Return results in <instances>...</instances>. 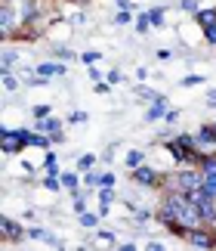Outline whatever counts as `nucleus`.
I'll return each mask as SVG.
<instances>
[{
  "label": "nucleus",
  "mask_w": 216,
  "mask_h": 251,
  "mask_svg": "<svg viewBox=\"0 0 216 251\" xmlns=\"http://www.w3.org/2000/svg\"><path fill=\"white\" fill-rule=\"evenodd\" d=\"M117 3V9H130V0H114Z\"/></svg>",
  "instance_id": "obj_48"
},
{
  "label": "nucleus",
  "mask_w": 216,
  "mask_h": 251,
  "mask_svg": "<svg viewBox=\"0 0 216 251\" xmlns=\"http://www.w3.org/2000/svg\"><path fill=\"white\" fill-rule=\"evenodd\" d=\"M158 59H164V62L173 59V50H158Z\"/></svg>",
  "instance_id": "obj_47"
},
{
  "label": "nucleus",
  "mask_w": 216,
  "mask_h": 251,
  "mask_svg": "<svg viewBox=\"0 0 216 251\" xmlns=\"http://www.w3.org/2000/svg\"><path fill=\"white\" fill-rule=\"evenodd\" d=\"M59 143H65V130H56L53 133V146H59Z\"/></svg>",
  "instance_id": "obj_44"
},
{
  "label": "nucleus",
  "mask_w": 216,
  "mask_h": 251,
  "mask_svg": "<svg viewBox=\"0 0 216 251\" xmlns=\"http://www.w3.org/2000/svg\"><path fill=\"white\" fill-rule=\"evenodd\" d=\"M81 59H84V65H96V62L102 59V53H99V50H86V53L81 56Z\"/></svg>",
  "instance_id": "obj_30"
},
{
  "label": "nucleus",
  "mask_w": 216,
  "mask_h": 251,
  "mask_svg": "<svg viewBox=\"0 0 216 251\" xmlns=\"http://www.w3.org/2000/svg\"><path fill=\"white\" fill-rule=\"evenodd\" d=\"M34 130H41V133H50V137H53L56 130H62V121H59V118H53V115H50V118H34Z\"/></svg>",
  "instance_id": "obj_11"
},
{
  "label": "nucleus",
  "mask_w": 216,
  "mask_h": 251,
  "mask_svg": "<svg viewBox=\"0 0 216 251\" xmlns=\"http://www.w3.org/2000/svg\"><path fill=\"white\" fill-rule=\"evenodd\" d=\"M96 168V155H90V152H86V155H81V158H77V171H93Z\"/></svg>",
  "instance_id": "obj_25"
},
{
  "label": "nucleus",
  "mask_w": 216,
  "mask_h": 251,
  "mask_svg": "<svg viewBox=\"0 0 216 251\" xmlns=\"http://www.w3.org/2000/svg\"><path fill=\"white\" fill-rule=\"evenodd\" d=\"M53 56L62 59V62H74V50H71V47H53Z\"/></svg>",
  "instance_id": "obj_23"
},
{
  "label": "nucleus",
  "mask_w": 216,
  "mask_h": 251,
  "mask_svg": "<svg viewBox=\"0 0 216 251\" xmlns=\"http://www.w3.org/2000/svg\"><path fill=\"white\" fill-rule=\"evenodd\" d=\"M201 31H204V41L210 47H216V25H207V28H201Z\"/></svg>",
  "instance_id": "obj_33"
},
{
  "label": "nucleus",
  "mask_w": 216,
  "mask_h": 251,
  "mask_svg": "<svg viewBox=\"0 0 216 251\" xmlns=\"http://www.w3.org/2000/svg\"><path fill=\"white\" fill-rule=\"evenodd\" d=\"M96 196H99V201H102L105 208H111V205H114V196H117V192H114V186H99V189H96Z\"/></svg>",
  "instance_id": "obj_17"
},
{
  "label": "nucleus",
  "mask_w": 216,
  "mask_h": 251,
  "mask_svg": "<svg viewBox=\"0 0 216 251\" xmlns=\"http://www.w3.org/2000/svg\"><path fill=\"white\" fill-rule=\"evenodd\" d=\"M198 84H204V75H185L182 78V87H198Z\"/></svg>",
  "instance_id": "obj_32"
},
{
  "label": "nucleus",
  "mask_w": 216,
  "mask_h": 251,
  "mask_svg": "<svg viewBox=\"0 0 216 251\" xmlns=\"http://www.w3.org/2000/svg\"><path fill=\"white\" fill-rule=\"evenodd\" d=\"M74 201H71V208H74V214H84L86 211V192H71Z\"/></svg>",
  "instance_id": "obj_24"
},
{
  "label": "nucleus",
  "mask_w": 216,
  "mask_h": 251,
  "mask_svg": "<svg viewBox=\"0 0 216 251\" xmlns=\"http://www.w3.org/2000/svg\"><path fill=\"white\" fill-rule=\"evenodd\" d=\"M34 72L41 75V78H50L53 81V78H65V75H68V65L62 59H59V62H41Z\"/></svg>",
  "instance_id": "obj_8"
},
{
  "label": "nucleus",
  "mask_w": 216,
  "mask_h": 251,
  "mask_svg": "<svg viewBox=\"0 0 216 251\" xmlns=\"http://www.w3.org/2000/svg\"><path fill=\"white\" fill-rule=\"evenodd\" d=\"M130 22H133V13H130V9H117L114 25H130Z\"/></svg>",
  "instance_id": "obj_28"
},
{
  "label": "nucleus",
  "mask_w": 216,
  "mask_h": 251,
  "mask_svg": "<svg viewBox=\"0 0 216 251\" xmlns=\"http://www.w3.org/2000/svg\"><path fill=\"white\" fill-rule=\"evenodd\" d=\"M65 121H68V124H84V121H86V112H81V109H77V112H71V115H68Z\"/></svg>",
  "instance_id": "obj_34"
},
{
  "label": "nucleus",
  "mask_w": 216,
  "mask_h": 251,
  "mask_svg": "<svg viewBox=\"0 0 216 251\" xmlns=\"http://www.w3.org/2000/svg\"><path fill=\"white\" fill-rule=\"evenodd\" d=\"M207 109H216V90L207 93Z\"/></svg>",
  "instance_id": "obj_45"
},
{
  "label": "nucleus",
  "mask_w": 216,
  "mask_h": 251,
  "mask_svg": "<svg viewBox=\"0 0 216 251\" xmlns=\"http://www.w3.org/2000/svg\"><path fill=\"white\" fill-rule=\"evenodd\" d=\"M0 149H3V155H19L22 149H28L22 137H19V127H3L0 130Z\"/></svg>",
  "instance_id": "obj_5"
},
{
  "label": "nucleus",
  "mask_w": 216,
  "mask_h": 251,
  "mask_svg": "<svg viewBox=\"0 0 216 251\" xmlns=\"http://www.w3.org/2000/svg\"><path fill=\"white\" fill-rule=\"evenodd\" d=\"M189 245L201 248V251H213L216 248V226H194L189 233Z\"/></svg>",
  "instance_id": "obj_3"
},
{
  "label": "nucleus",
  "mask_w": 216,
  "mask_h": 251,
  "mask_svg": "<svg viewBox=\"0 0 216 251\" xmlns=\"http://www.w3.org/2000/svg\"><path fill=\"white\" fill-rule=\"evenodd\" d=\"M77 217H81V226L84 229H96V226H99V220H102L99 211H96V214H93V211H84V214H77Z\"/></svg>",
  "instance_id": "obj_15"
},
{
  "label": "nucleus",
  "mask_w": 216,
  "mask_h": 251,
  "mask_svg": "<svg viewBox=\"0 0 216 251\" xmlns=\"http://www.w3.org/2000/svg\"><path fill=\"white\" fill-rule=\"evenodd\" d=\"M50 115H53V105H50V102L34 105V118H50Z\"/></svg>",
  "instance_id": "obj_29"
},
{
  "label": "nucleus",
  "mask_w": 216,
  "mask_h": 251,
  "mask_svg": "<svg viewBox=\"0 0 216 251\" xmlns=\"http://www.w3.org/2000/svg\"><path fill=\"white\" fill-rule=\"evenodd\" d=\"M114 248H121V251H139V245H136V242H124V245H114Z\"/></svg>",
  "instance_id": "obj_43"
},
{
  "label": "nucleus",
  "mask_w": 216,
  "mask_h": 251,
  "mask_svg": "<svg viewBox=\"0 0 216 251\" xmlns=\"http://www.w3.org/2000/svg\"><path fill=\"white\" fill-rule=\"evenodd\" d=\"M167 109H170V100H167V96L161 93L154 102H149V109H145V121H164Z\"/></svg>",
  "instance_id": "obj_9"
},
{
  "label": "nucleus",
  "mask_w": 216,
  "mask_h": 251,
  "mask_svg": "<svg viewBox=\"0 0 216 251\" xmlns=\"http://www.w3.org/2000/svg\"><path fill=\"white\" fill-rule=\"evenodd\" d=\"M154 220H158L164 229H170V226L176 224V214H173L170 208H164V205H161V208H158V214H154Z\"/></svg>",
  "instance_id": "obj_14"
},
{
  "label": "nucleus",
  "mask_w": 216,
  "mask_h": 251,
  "mask_svg": "<svg viewBox=\"0 0 216 251\" xmlns=\"http://www.w3.org/2000/svg\"><path fill=\"white\" fill-rule=\"evenodd\" d=\"M105 81L111 84V87H114V84H124V75H121V72H108V75H105Z\"/></svg>",
  "instance_id": "obj_36"
},
{
  "label": "nucleus",
  "mask_w": 216,
  "mask_h": 251,
  "mask_svg": "<svg viewBox=\"0 0 216 251\" xmlns=\"http://www.w3.org/2000/svg\"><path fill=\"white\" fill-rule=\"evenodd\" d=\"M130 177H133V183H139V186H145V189H167V180H170L164 171H154V168L145 165V161L139 168L130 171Z\"/></svg>",
  "instance_id": "obj_2"
},
{
  "label": "nucleus",
  "mask_w": 216,
  "mask_h": 251,
  "mask_svg": "<svg viewBox=\"0 0 216 251\" xmlns=\"http://www.w3.org/2000/svg\"><path fill=\"white\" fill-rule=\"evenodd\" d=\"M108 90H111L108 81H96V93H99V96H108Z\"/></svg>",
  "instance_id": "obj_40"
},
{
  "label": "nucleus",
  "mask_w": 216,
  "mask_h": 251,
  "mask_svg": "<svg viewBox=\"0 0 216 251\" xmlns=\"http://www.w3.org/2000/svg\"><path fill=\"white\" fill-rule=\"evenodd\" d=\"M167 186H170V189H182V192H192V189L204 186V171H201L198 165H179V171L170 174ZM161 192H164V189H161Z\"/></svg>",
  "instance_id": "obj_1"
},
{
  "label": "nucleus",
  "mask_w": 216,
  "mask_h": 251,
  "mask_svg": "<svg viewBox=\"0 0 216 251\" xmlns=\"http://www.w3.org/2000/svg\"><path fill=\"white\" fill-rule=\"evenodd\" d=\"M158 96H161L158 90H151V87H145V84L136 87V100H139V102H154Z\"/></svg>",
  "instance_id": "obj_16"
},
{
  "label": "nucleus",
  "mask_w": 216,
  "mask_h": 251,
  "mask_svg": "<svg viewBox=\"0 0 216 251\" xmlns=\"http://www.w3.org/2000/svg\"><path fill=\"white\" fill-rule=\"evenodd\" d=\"M167 245H161V242H149V245H145V251H164Z\"/></svg>",
  "instance_id": "obj_46"
},
{
  "label": "nucleus",
  "mask_w": 216,
  "mask_h": 251,
  "mask_svg": "<svg viewBox=\"0 0 216 251\" xmlns=\"http://www.w3.org/2000/svg\"><path fill=\"white\" fill-rule=\"evenodd\" d=\"M114 180H117V177H114L111 171H102V180H99V186H114Z\"/></svg>",
  "instance_id": "obj_37"
},
{
  "label": "nucleus",
  "mask_w": 216,
  "mask_h": 251,
  "mask_svg": "<svg viewBox=\"0 0 216 251\" xmlns=\"http://www.w3.org/2000/svg\"><path fill=\"white\" fill-rule=\"evenodd\" d=\"M16 22H19V9L13 6V0H0V37H3V41L13 37Z\"/></svg>",
  "instance_id": "obj_4"
},
{
  "label": "nucleus",
  "mask_w": 216,
  "mask_h": 251,
  "mask_svg": "<svg viewBox=\"0 0 216 251\" xmlns=\"http://www.w3.org/2000/svg\"><path fill=\"white\" fill-rule=\"evenodd\" d=\"M84 183V174L81 171H62V186L68 192H77V186Z\"/></svg>",
  "instance_id": "obj_12"
},
{
  "label": "nucleus",
  "mask_w": 216,
  "mask_h": 251,
  "mask_svg": "<svg viewBox=\"0 0 216 251\" xmlns=\"http://www.w3.org/2000/svg\"><path fill=\"white\" fill-rule=\"evenodd\" d=\"M0 84H3V90H6V93H13L16 87H19V78H16L13 72H0Z\"/></svg>",
  "instance_id": "obj_20"
},
{
  "label": "nucleus",
  "mask_w": 216,
  "mask_h": 251,
  "mask_svg": "<svg viewBox=\"0 0 216 251\" xmlns=\"http://www.w3.org/2000/svg\"><path fill=\"white\" fill-rule=\"evenodd\" d=\"M194 140H198V146L204 152H216V127L213 124H201V127L194 130Z\"/></svg>",
  "instance_id": "obj_7"
},
{
  "label": "nucleus",
  "mask_w": 216,
  "mask_h": 251,
  "mask_svg": "<svg viewBox=\"0 0 216 251\" xmlns=\"http://www.w3.org/2000/svg\"><path fill=\"white\" fill-rule=\"evenodd\" d=\"M25 236H28V229L19 224V220H13V217H0V239H3V242H22Z\"/></svg>",
  "instance_id": "obj_6"
},
{
  "label": "nucleus",
  "mask_w": 216,
  "mask_h": 251,
  "mask_svg": "<svg viewBox=\"0 0 216 251\" xmlns=\"http://www.w3.org/2000/svg\"><path fill=\"white\" fill-rule=\"evenodd\" d=\"M149 69H145V65H142V69H136V81H139V84H145V81H149Z\"/></svg>",
  "instance_id": "obj_41"
},
{
  "label": "nucleus",
  "mask_w": 216,
  "mask_h": 251,
  "mask_svg": "<svg viewBox=\"0 0 216 251\" xmlns=\"http://www.w3.org/2000/svg\"><path fill=\"white\" fill-rule=\"evenodd\" d=\"M198 214L204 226H216V199H201L198 201Z\"/></svg>",
  "instance_id": "obj_10"
},
{
  "label": "nucleus",
  "mask_w": 216,
  "mask_h": 251,
  "mask_svg": "<svg viewBox=\"0 0 216 251\" xmlns=\"http://www.w3.org/2000/svg\"><path fill=\"white\" fill-rule=\"evenodd\" d=\"M194 22H198V28H207V25H216V6H207V9H198L194 13Z\"/></svg>",
  "instance_id": "obj_13"
},
{
  "label": "nucleus",
  "mask_w": 216,
  "mask_h": 251,
  "mask_svg": "<svg viewBox=\"0 0 216 251\" xmlns=\"http://www.w3.org/2000/svg\"><path fill=\"white\" fill-rule=\"evenodd\" d=\"M96 236H99L102 242H108V245H114V242H117V236H114V233H108V229H99Z\"/></svg>",
  "instance_id": "obj_38"
},
{
  "label": "nucleus",
  "mask_w": 216,
  "mask_h": 251,
  "mask_svg": "<svg viewBox=\"0 0 216 251\" xmlns=\"http://www.w3.org/2000/svg\"><path fill=\"white\" fill-rule=\"evenodd\" d=\"M149 220H154V214H151V211H136V224H139V226H145Z\"/></svg>",
  "instance_id": "obj_35"
},
{
  "label": "nucleus",
  "mask_w": 216,
  "mask_h": 251,
  "mask_svg": "<svg viewBox=\"0 0 216 251\" xmlns=\"http://www.w3.org/2000/svg\"><path fill=\"white\" fill-rule=\"evenodd\" d=\"M149 19H151V25H154V28L167 25V22H164V19H167V9H164V6H154V9H149Z\"/></svg>",
  "instance_id": "obj_22"
},
{
  "label": "nucleus",
  "mask_w": 216,
  "mask_h": 251,
  "mask_svg": "<svg viewBox=\"0 0 216 251\" xmlns=\"http://www.w3.org/2000/svg\"><path fill=\"white\" fill-rule=\"evenodd\" d=\"M86 75H90V81L96 84V81H102V72H96V65H90V72H86Z\"/></svg>",
  "instance_id": "obj_42"
},
{
  "label": "nucleus",
  "mask_w": 216,
  "mask_h": 251,
  "mask_svg": "<svg viewBox=\"0 0 216 251\" xmlns=\"http://www.w3.org/2000/svg\"><path fill=\"white\" fill-rule=\"evenodd\" d=\"M99 180H102L99 171H84V186L86 189H99Z\"/></svg>",
  "instance_id": "obj_21"
},
{
  "label": "nucleus",
  "mask_w": 216,
  "mask_h": 251,
  "mask_svg": "<svg viewBox=\"0 0 216 251\" xmlns=\"http://www.w3.org/2000/svg\"><path fill=\"white\" fill-rule=\"evenodd\" d=\"M164 121H167V124H176V121H179V109H167Z\"/></svg>",
  "instance_id": "obj_39"
},
{
  "label": "nucleus",
  "mask_w": 216,
  "mask_h": 251,
  "mask_svg": "<svg viewBox=\"0 0 216 251\" xmlns=\"http://www.w3.org/2000/svg\"><path fill=\"white\" fill-rule=\"evenodd\" d=\"M142 161H145V152H142V149H130V152H127V168H130V171L139 168Z\"/></svg>",
  "instance_id": "obj_19"
},
{
  "label": "nucleus",
  "mask_w": 216,
  "mask_h": 251,
  "mask_svg": "<svg viewBox=\"0 0 216 251\" xmlns=\"http://www.w3.org/2000/svg\"><path fill=\"white\" fill-rule=\"evenodd\" d=\"M179 9H185V13H198V9H201V3H198V0H179Z\"/></svg>",
  "instance_id": "obj_31"
},
{
  "label": "nucleus",
  "mask_w": 216,
  "mask_h": 251,
  "mask_svg": "<svg viewBox=\"0 0 216 251\" xmlns=\"http://www.w3.org/2000/svg\"><path fill=\"white\" fill-rule=\"evenodd\" d=\"M19 59L16 50H3V56H0V72H13V65Z\"/></svg>",
  "instance_id": "obj_18"
},
{
  "label": "nucleus",
  "mask_w": 216,
  "mask_h": 251,
  "mask_svg": "<svg viewBox=\"0 0 216 251\" xmlns=\"http://www.w3.org/2000/svg\"><path fill=\"white\" fill-rule=\"evenodd\" d=\"M213 127H216V121H213Z\"/></svg>",
  "instance_id": "obj_49"
},
{
  "label": "nucleus",
  "mask_w": 216,
  "mask_h": 251,
  "mask_svg": "<svg viewBox=\"0 0 216 251\" xmlns=\"http://www.w3.org/2000/svg\"><path fill=\"white\" fill-rule=\"evenodd\" d=\"M151 28H154V25H151V19H149V13H142L139 19H136V31H139V34H149Z\"/></svg>",
  "instance_id": "obj_26"
},
{
  "label": "nucleus",
  "mask_w": 216,
  "mask_h": 251,
  "mask_svg": "<svg viewBox=\"0 0 216 251\" xmlns=\"http://www.w3.org/2000/svg\"><path fill=\"white\" fill-rule=\"evenodd\" d=\"M204 189L210 192V199H216V174H204Z\"/></svg>",
  "instance_id": "obj_27"
}]
</instances>
